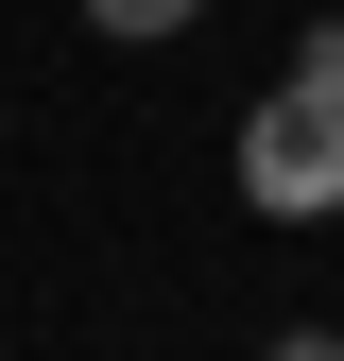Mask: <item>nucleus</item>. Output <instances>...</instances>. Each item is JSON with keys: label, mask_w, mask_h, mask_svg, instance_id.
<instances>
[{"label": "nucleus", "mask_w": 344, "mask_h": 361, "mask_svg": "<svg viewBox=\"0 0 344 361\" xmlns=\"http://www.w3.org/2000/svg\"><path fill=\"white\" fill-rule=\"evenodd\" d=\"M241 207L258 224H344V86L293 69L276 104L241 121Z\"/></svg>", "instance_id": "1"}, {"label": "nucleus", "mask_w": 344, "mask_h": 361, "mask_svg": "<svg viewBox=\"0 0 344 361\" xmlns=\"http://www.w3.org/2000/svg\"><path fill=\"white\" fill-rule=\"evenodd\" d=\"M207 0H86V35H190Z\"/></svg>", "instance_id": "2"}, {"label": "nucleus", "mask_w": 344, "mask_h": 361, "mask_svg": "<svg viewBox=\"0 0 344 361\" xmlns=\"http://www.w3.org/2000/svg\"><path fill=\"white\" fill-rule=\"evenodd\" d=\"M293 69H310V86H344V18H310V52H293Z\"/></svg>", "instance_id": "3"}, {"label": "nucleus", "mask_w": 344, "mask_h": 361, "mask_svg": "<svg viewBox=\"0 0 344 361\" xmlns=\"http://www.w3.org/2000/svg\"><path fill=\"white\" fill-rule=\"evenodd\" d=\"M276 361H344V327H293V344H276Z\"/></svg>", "instance_id": "4"}]
</instances>
